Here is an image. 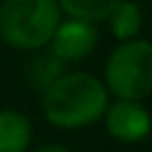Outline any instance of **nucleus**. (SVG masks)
<instances>
[{
	"label": "nucleus",
	"mask_w": 152,
	"mask_h": 152,
	"mask_svg": "<svg viewBox=\"0 0 152 152\" xmlns=\"http://www.w3.org/2000/svg\"><path fill=\"white\" fill-rule=\"evenodd\" d=\"M107 105L105 85L87 72H65L43 94L45 119L61 130H81L96 123Z\"/></svg>",
	"instance_id": "obj_1"
},
{
	"label": "nucleus",
	"mask_w": 152,
	"mask_h": 152,
	"mask_svg": "<svg viewBox=\"0 0 152 152\" xmlns=\"http://www.w3.org/2000/svg\"><path fill=\"white\" fill-rule=\"evenodd\" d=\"M61 25L56 0H2L0 36L18 49H40L52 40Z\"/></svg>",
	"instance_id": "obj_2"
},
{
	"label": "nucleus",
	"mask_w": 152,
	"mask_h": 152,
	"mask_svg": "<svg viewBox=\"0 0 152 152\" xmlns=\"http://www.w3.org/2000/svg\"><path fill=\"white\" fill-rule=\"evenodd\" d=\"M105 90L119 101L145 99L152 90V45L145 38L125 40L105 63Z\"/></svg>",
	"instance_id": "obj_3"
},
{
	"label": "nucleus",
	"mask_w": 152,
	"mask_h": 152,
	"mask_svg": "<svg viewBox=\"0 0 152 152\" xmlns=\"http://www.w3.org/2000/svg\"><path fill=\"white\" fill-rule=\"evenodd\" d=\"M52 54L63 63H76L87 58L99 43V31L85 20H63L52 36Z\"/></svg>",
	"instance_id": "obj_4"
},
{
	"label": "nucleus",
	"mask_w": 152,
	"mask_h": 152,
	"mask_svg": "<svg viewBox=\"0 0 152 152\" xmlns=\"http://www.w3.org/2000/svg\"><path fill=\"white\" fill-rule=\"evenodd\" d=\"M105 128L116 141L137 143L148 137L150 116L148 110L137 101H114L103 112Z\"/></svg>",
	"instance_id": "obj_5"
},
{
	"label": "nucleus",
	"mask_w": 152,
	"mask_h": 152,
	"mask_svg": "<svg viewBox=\"0 0 152 152\" xmlns=\"http://www.w3.org/2000/svg\"><path fill=\"white\" fill-rule=\"evenodd\" d=\"M31 141V123L23 112L0 110V152H25Z\"/></svg>",
	"instance_id": "obj_6"
},
{
	"label": "nucleus",
	"mask_w": 152,
	"mask_h": 152,
	"mask_svg": "<svg viewBox=\"0 0 152 152\" xmlns=\"http://www.w3.org/2000/svg\"><path fill=\"white\" fill-rule=\"evenodd\" d=\"M56 2L72 18L85 20V23L94 25L96 20L110 18V14L119 7L123 0H56Z\"/></svg>",
	"instance_id": "obj_7"
},
{
	"label": "nucleus",
	"mask_w": 152,
	"mask_h": 152,
	"mask_svg": "<svg viewBox=\"0 0 152 152\" xmlns=\"http://www.w3.org/2000/svg\"><path fill=\"white\" fill-rule=\"evenodd\" d=\"M141 9H139L137 2L132 0H123L116 9L110 14V27H112V34L119 38L121 43L125 40H134L141 29Z\"/></svg>",
	"instance_id": "obj_8"
},
{
	"label": "nucleus",
	"mask_w": 152,
	"mask_h": 152,
	"mask_svg": "<svg viewBox=\"0 0 152 152\" xmlns=\"http://www.w3.org/2000/svg\"><path fill=\"white\" fill-rule=\"evenodd\" d=\"M63 69H65V63H63L61 58H56L52 54V49H49V52L40 54L38 58H34V63H31V81L36 83V87L47 90L58 76L65 74Z\"/></svg>",
	"instance_id": "obj_9"
},
{
	"label": "nucleus",
	"mask_w": 152,
	"mask_h": 152,
	"mask_svg": "<svg viewBox=\"0 0 152 152\" xmlns=\"http://www.w3.org/2000/svg\"><path fill=\"white\" fill-rule=\"evenodd\" d=\"M36 152H69L65 145H58V143H49V145H43V148H38Z\"/></svg>",
	"instance_id": "obj_10"
}]
</instances>
